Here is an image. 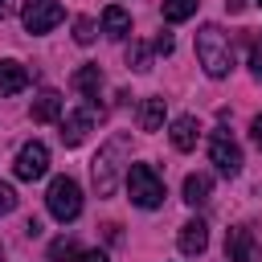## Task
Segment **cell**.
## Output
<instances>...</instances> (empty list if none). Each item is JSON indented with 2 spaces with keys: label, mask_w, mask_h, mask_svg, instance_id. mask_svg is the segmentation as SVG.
I'll use <instances>...</instances> for the list:
<instances>
[{
  "label": "cell",
  "mask_w": 262,
  "mask_h": 262,
  "mask_svg": "<svg viewBox=\"0 0 262 262\" xmlns=\"http://www.w3.org/2000/svg\"><path fill=\"white\" fill-rule=\"evenodd\" d=\"M94 29H98V25H94L90 16H78V20H74V41H78V45H90V41H94Z\"/></svg>",
  "instance_id": "obj_21"
},
{
  "label": "cell",
  "mask_w": 262,
  "mask_h": 262,
  "mask_svg": "<svg viewBox=\"0 0 262 262\" xmlns=\"http://www.w3.org/2000/svg\"><path fill=\"white\" fill-rule=\"evenodd\" d=\"M45 205H49V213L66 225V221H74L78 213H82V188H78V180L74 176H53V184H49V192H45Z\"/></svg>",
  "instance_id": "obj_4"
},
{
  "label": "cell",
  "mask_w": 262,
  "mask_h": 262,
  "mask_svg": "<svg viewBox=\"0 0 262 262\" xmlns=\"http://www.w3.org/2000/svg\"><path fill=\"white\" fill-rule=\"evenodd\" d=\"M250 135H254V143H258V147H262V115H258V119H254V123H250Z\"/></svg>",
  "instance_id": "obj_26"
},
{
  "label": "cell",
  "mask_w": 262,
  "mask_h": 262,
  "mask_svg": "<svg viewBox=\"0 0 262 262\" xmlns=\"http://www.w3.org/2000/svg\"><path fill=\"white\" fill-rule=\"evenodd\" d=\"M196 61L205 66L209 78H225L233 70V45H229V37L217 25H201V33H196Z\"/></svg>",
  "instance_id": "obj_1"
},
{
  "label": "cell",
  "mask_w": 262,
  "mask_h": 262,
  "mask_svg": "<svg viewBox=\"0 0 262 262\" xmlns=\"http://www.w3.org/2000/svg\"><path fill=\"white\" fill-rule=\"evenodd\" d=\"M209 160L217 164L221 176H237V172H242V147L233 143L229 131H213V135H209Z\"/></svg>",
  "instance_id": "obj_6"
},
{
  "label": "cell",
  "mask_w": 262,
  "mask_h": 262,
  "mask_svg": "<svg viewBox=\"0 0 262 262\" xmlns=\"http://www.w3.org/2000/svg\"><path fill=\"white\" fill-rule=\"evenodd\" d=\"M225 258L229 262H262V246L254 242V233L246 225H233L225 233Z\"/></svg>",
  "instance_id": "obj_8"
},
{
  "label": "cell",
  "mask_w": 262,
  "mask_h": 262,
  "mask_svg": "<svg viewBox=\"0 0 262 262\" xmlns=\"http://www.w3.org/2000/svg\"><path fill=\"white\" fill-rule=\"evenodd\" d=\"M61 16H66V8L57 0H25V8H20L25 33H49L61 25Z\"/></svg>",
  "instance_id": "obj_5"
},
{
  "label": "cell",
  "mask_w": 262,
  "mask_h": 262,
  "mask_svg": "<svg viewBox=\"0 0 262 262\" xmlns=\"http://www.w3.org/2000/svg\"><path fill=\"white\" fill-rule=\"evenodd\" d=\"M225 8H229V12H242V8H246V0H225Z\"/></svg>",
  "instance_id": "obj_27"
},
{
  "label": "cell",
  "mask_w": 262,
  "mask_h": 262,
  "mask_svg": "<svg viewBox=\"0 0 262 262\" xmlns=\"http://www.w3.org/2000/svg\"><path fill=\"white\" fill-rule=\"evenodd\" d=\"M127 66L139 70V74H147V70H151V49H147L143 41H131V45H127Z\"/></svg>",
  "instance_id": "obj_19"
},
{
  "label": "cell",
  "mask_w": 262,
  "mask_h": 262,
  "mask_svg": "<svg viewBox=\"0 0 262 262\" xmlns=\"http://www.w3.org/2000/svg\"><path fill=\"white\" fill-rule=\"evenodd\" d=\"M78 262H106V254H102V250H82Z\"/></svg>",
  "instance_id": "obj_25"
},
{
  "label": "cell",
  "mask_w": 262,
  "mask_h": 262,
  "mask_svg": "<svg viewBox=\"0 0 262 262\" xmlns=\"http://www.w3.org/2000/svg\"><path fill=\"white\" fill-rule=\"evenodd\" d=\"M74 90L86 94V98H98V90H102V70H98L94 61L78 66V70H74Z\"/></svg>",
  "instance_id": "obj_14"
},
{
  "label": "cell",
  "mask_w": 262,
  "mask_h": 262,
  "mask_svg": "<svg viewBox=\"0 0 262 262\" xmlns=\"http://www.w3.org/2000/svg\"><path fill=\"white\" fill-rule=\"evenodd\" d=\"M196 4H201V0H164V20L180 25V20H188V16L196 12Z\"/></svg>",
  "instance_id": "obj_18"
},
{
  "label": "cell",
  "mask_w": 262,
  "mask_h": 262,
  "mask_svg": "<svg viewBox=\"0 0 262 262\" xmlns=\"http://www.w3.org/2000/svg\"><path fill=\"white\" fill-rule=\"evenodd\" d=\"M176 242H180V254H205V246H209V225H205V221H184Z\"/></svg>",
  "instance_id": "obj_11"
},
{
  "label": "cell",
  "mask_w": 262,
  "mask_h": 262,
  "mask_svg": "<svg viewBox=\"0 0 262 262\" xmlns=\"http://www.w3.org/2000/svg\"><path fill=\"white\" fill-rule=\"evenodd\" d=\"M156 53H172V37H168V33L156 37Z\"/></svg>",
  "instance_id": "obj_24"
},
{
  "label": "cell",
  "mask_w": 262,
  "mask_h": 262,
  "mask_svg": "<svg viewBox=\"0 0 262 262\" xmlns=\"http://www.w3.org/2000/svg\"><path fill=\"white\" fill-rule=\"evenodd\" d=\"M61 119V94L57 90H41L33 98V123H53Z\"/></svg>",
  "instance_id": "obj_15"
},
{
  "label": "cell",
  "mask_w": 262,
  "mask_h": 262,
  "mask_svg": "<svg viewBox=\"0 0 262 262\" xmlns=\"http://www.w3.org/2000/svg\"><path fill=\"white\" fill-rule=\"evenodd\" d=\"M12 172H16V180H41L45 172H49V147L45 143H25L20 151H16V164H12Z\"/></svg>",
  "instance_id": "obj_7"
},
{
  "label": "cell",
  "mask_w": 262,
  "mask_h": 262,
  "mask_svg": "<svg viewBox=\"0 0 262 262\" xmlns=\"http://www.w3.org/2000/svg\"><path fill=\"white\" fill-rule=\"evenodd\" d=\"M258 4H262V0H258Z\"/></svg>",
  "instance_id": "obj_30"
},
{
  "label": "cell",
  "mask_w": 262,
  "mask_h": 262,
  "mask_svg": "<svg viewBox=\"0 0 262 262\" xmlns=\"http://www.w3.org/2000/svg\"><path fill=\"white\" fill-rule=\"evenodd\" d=\"M49 258L53 262H70V258H82V250H78L74 237H57V242H49Z\"/></svg>",
  "instance_id": "obj_20"
},
{
  "label": "cell",
  "mask_w": 262,
  "mask_h": 262,
  "mask_svg": "<svg viewBox=\"0 0 262 262\" xmlns=\"http://www.w3.org/2000/svg\"><path fill=\"white\" fill-rule=\"evenodd\" d=\"M12 209H16V188L12 184H0V217L12 213Z\"/></svg>",
  "instance_id": "obj_22"
},
{
  "label": "cell",
  "mask_w": 262,
  "mask_h": 262,
  "mask_svg": "<svg viewBox=\"0 0 262 262\" xmlns=\"http://www.w3.org/2000/svg\"><path fill=\"white\" fill-rule=\"evenodd\" d=\"M164 127V98H143L139 102V131H160Z\"/></svg>",
  "instance_id": "obj_17"
},
{
  "label": "cell",
  "mask_w": 262,
  "mask_h": 262,
  "mask_svg": "<svg viewBox=\"0 0 262 262\" xmlns=\"http://www.w3.org/2000/svg\"><path fill=\"white\" fill-rule=\"evenodd\" d=\"M127 192L139 209H160L164 205V180L156 176L151 164H127Z\"/></svg>",
  "instance_id": "obj_3"
},
{
  "label": "cell",
  "mask_w": 262,
  "mask_h": 262,
  "mask_svg": "<svg viewBox=\"0 0 262 262\" xmlns=\"http://www.w3.org/2000/svg\"><path fill=\"white\" fill-rule=\"evenodd\" d=\"M123 151H127V135H115V139L94 156L90 172H94V188H98V196H111V192L119 188V176L127 180V168L119 164V160H123Z\"/></svg>",
  "instance_id": "obj_2"
},
{
  "label": "cell",
  "mask_w": 262,
  "mask_h": 262,
  "mask_svg": "<svg viewBox=\"0 0 262 262\" xmlns=\"http://www.w3.org/2000/svg\"><path fill=\"white\" fill-rule=\"evenodd\" d=\"M25 86H29V70H25L20 61L4 57V61H0V98H8V94H20Z\"/></svg>",
  "instance_id": "obj_10"
},
{
  "label": "cell",
  "mask_w": 262,
  "mask_h": 262,
  "mask_svg": "<svg viewBox=\"0 0 262 262\" xmlns=\"http://www.w3.org/2000/svg\"><path fill=\"white\" fill-rule=\"evenodd\" d=\"M209 192H213V180H209L205 172H188V176H184V201H188V205H205Z\"/></svg>",
  "instance_id": "obj_16"
},
{
  "label": "cell",
  "mask_w": 262,
  "mask_h": 262,
  "mask_svg": "<svg viewBox=\"0 0 262 262\" xmlns=\"http://www.w3.org/2000/svg\"><path fill=\"white\" fill-rule=\"evenodd\" d=\"M196 135H201V127H196L192 115H180V119L172 123V131H168V139H172L176 151H192V147H196Z\"/></svg>",
  "instance_id": "obj_12"
},
{
  "label": "cell",
  "mask_w": 262,
  "mask_h": 262,
  "mask_svg": "<svg viewBox=\"0 0 262 262\" xmlns=\"http://www.w3.org/2000/svg\"><path fill=\"white\" fill-rule=\"evenodd\" d=\"M90 127H94V111H90V106H78V111L61 115V143H66V147H78V143L90 135Z\"/></svg>",
  "instance_id": "obj_9"
},
{
  "label": "cell",
  "mask_w": 262,
  "mask_h": 262,
  "mask_svg": "<svg viewBox=\"0 0 262 262\" xmlns=\"http://www.w3.org/2000/svg\"><path fill=\"white\" fill-rule=\"evenodd\" d=\"M4 12H8V0H0V16H4Z\"/></svg>",
  "instance_id": "obj_28"
},
{
  "label": "cell",
  "mask_w": 262,
  "mask_h": 262,
  "mask_svg": "<svg viewBox=\"0 0 262 262\" xmlns=\"http://www.w3.org/2000/svg\"><path fill=\"white\" fill-rule=\"evenodd\" d=\"M102 33H106L111 41H123V37L131 33V12L119 8V4H111V8L102 12Z\"/></svg>",
  "instance_id": "obj_13"
},
{
  "label": "cell",
  "mask_w": 262,
  "mask_h": 262,
  "mask_svg": "<svg viewBox=\"0 0 262 262\" xmlns=\"http://www.w3.org/2000/svg\"><path fill=\"white\" fill-rule=\"evenodd\" d=\"M250 70H254V78H262V45L258 41L250 45Z\"/></svg>",
  "instance_id": "obj_23"
},
{
  "label": "cell",
  "mask_w": 262,
  "mask_h": 262,
  "mask_svg": "<svg viewBox=\"0 0 262 262\" xmlns=\"http://www.w3.org/2000/svg\"><path fill=\"white\" fill-rule=\"evenodd\" d=\"M0 262H4V246H0Z\"/></svg>",
  "instance_id": "obj_29"
}]
</instances>
